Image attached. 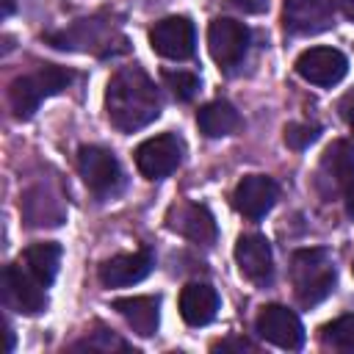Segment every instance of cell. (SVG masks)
Listing matches in <instances>:
<instances>
[{"label": "cell", "mask_w": 354, "mask_h": 354, "mask_svg": "<svg viewBox=\"0 0 354 354\" xmlns=\"http://www.w3.org/2000/svg\"><path fill=\"white\" fill-rule=\"evenodd\" d=\"M105 113L122 133H136L160 116V94L141 66H122L108 80Z\"/></svg>", "instance_id": "1"}, {"label": "cell", "mask_w": 354, "mask_h": 354, "mask_svg": "<svg viewBox=\"0 0 354 354\" xmlns=\"http://www.w3.org/2000/svg\"><path fill=\"white\" fill-rule=\"evenodd\" d=\"M335 263L326 249H299L290 260V282L301 307L324 301L335 288Z\"/></svg>", "instance_id": "2"}, {"label": "cell", "mask_w": 354, "mask_h": 354, "mask_svg": "<svg viewBox=\"0 0 354 354\" xmlns=\"http://www.w3.org/2000/svg\"><path fill=\"white\" fill-rule=\"evenodd\" d=\"M72 83V72L64 69V66H55V64H47L30 75H22L17 77L11 86H8V102L14 108V113L19 119H28L36 113V108L41 105V100L47 97H55L61 94L64 88H69Z\"/></svg>", "instance_id": "3"}, {"label": "cell", "mask_w": 354, "mask_h": 354, "mask_svg": "<svg viewBox=\"0 0 354 354\" xmlns=\"http://www.w3.org/2000/svg\"><path fill=\"white\" fill-rule=\"evenodd\" d=\"M77 169H80L83 183L100 199H113L124 188V171H122L119 160L108 149H102V147H91V144L88 147H80V152H77Z\"/></svg>", "instance_id": "4"}, {"label": "cell", "mask_w": 354, "mask_h": 354, "mask_svg": "<svg viewBox=\"0 0 354 354\" xmlns=\"http://www.w3.org/2000/svg\"><path fill=\"white\" fill-rule=\"evenodd\" d=\"M354 185V147L348 141H332L315 169V188L324 199L343 196Z\"/></svg>", "instance_id": "5"}, {"label": "cell", "mask_w": 354, "mask_h": 354, "mask_svg": "<svg viewBox=\"0 0 354 354\" xmlns=\"http://www.w3.org/2000/svg\"><path fill=\"white\" fill-rule=\"evenodd\" d=\"M207 47H210L213 61L224 72H232L246 58V50H249V28L243 22H238V19L218 17L207 28Z\"/></svg>", "instance_id": "6"}, {"label": "cell", "mask_w": 354, "mask_h": 354, "mask_svg": "<svg viewBox=\"0 0 354 354\" xmlns=\"http://www.w3.org/2000/svg\"><path fill=\"white\" fill-rule=\"evenodd\" d=\"M47 285H41L22 263H11L3 271V299L8 307L25 315H39L47 307Z\"/></svg>", "instance_id": "7"}, {"label": "cell", "mask_w": 354, "mask_h": 354, "mask_svg": "<svg viewBox=\"0 0 354 354\" xmlns=\"http://www.w3.org/2000/svg\"><path fill=\"white\" fill-rule=\"evenodd\" d=\"M254 329L263 340H268L279 348L299 351L304 346V326H301L299 315L282 304H266L254 318Z\"/></svg>", "instance_id": "8"}, {"label": "cell", "mask_w": 354, "mask_h": 354, "mask_svg": "<svg viewBox=\"0 0 354 354\" xmlns=\"http://www.w3.org/2000/svg\"><path fill=\"white\" fill-rule=\"evenodd\" d=\"M183 160V141L171 133L147 138L136 149V166L147 180H163L169 177Z\"/></svg>", "instance_id": "9"}, {"label": "cell", "mask_w": 354, "mask_h": 354, "mask_svg": "<svg viewBox=\"0 0 354 354\" xmlns=\"http://www.w3.org/2000/svg\"><path fill=\"white\" fill-rule=\"evenodd\" d=\"M149 41L158 55L171 61H185L196 50V30L188 17H166L155 22V28L149 30Z\"/></svg>", "instance_id": "10"}, {"label": "cell", "mask_w": 354, "mask_h": 354, "mask_svg": "<svg viewBox=\"0 0 354 354\" xmlns=\"http://www.w3.org/2000/svg\"><path fill=\"white\" fill-rule=\"evenodd\" d=\"M282 22L293 36H315L332 28L335 6L332 0H285Z\"/></svg>", "instance_id": "11"}, {"label": "cell", "mask_w": 354, "mask_h": 354, "mask_svg": "<svg viewBox=\"0 0 354 354\" xmlns=\"http://www.w3.org/2000/svg\"><path fill=\"white\" fill-rule=\"evenodd\" d=\"M296 72L313 86H335L348 72V58L335 47H310L296 58Z\"/></svg>", "instance_id": "12"}, {"label": "cell", "mask_w": 354, "mask_h": 354, "mask_svg": "<svg viewBox=\"0 0 354 354\" xmlns=\"http://www.w3.org/2000/svg\"><path fill=\"white\" fill-rule=\"evenodd\" d=\"M277 196H279V188L271 177L266 174H246L235 191H232V205L241 216L257 221L263 218L274 205H277Z\"/></svg>", "instance_id": "13"}, {"label": "cell", "mask_w": 354, "mask_h": 354, "mask_svg": "<svg viewBox=\"0 0 354 354\" xmlns=\"http://www.w3.org/2000/svg\"><path fill=\"white\" fill-rule=\"evenodd\" d=\"M235 263L241 268V274L254 282V285H268L274 277V257H271V243L257 235H241L235 243Z\"/></svg>", "instance_id": "14"}, {"label": "cell", "mask_w": 354, "mask_h": 354, "mask_svg": "<svg viewBox=\"0 0 354 354\" xmlns=\"http://www.w3.org/2000/svg\"><path fill=\"white\" fill-rule=\"evenodd\" d=\"M152 268H155V254H152L149 249L116 254V257H111V260H105V263L100 266V282H102L105 288L136 285V282H141Z\"/></svg>", "instance_id": "15"}, {"label": "cell", "mask_w": 354, "mask_h": 354, "mask_svg": "<svg viewBox=\"0 0 354 354\" xmlns=\"http://www.w3.org/2000/svg\"><path fill=\"white\" fill-rule=\"evenodd\" d=\"M169 227L177 230L180 235H185L188 241L194 243H205L210 246L218 235L216 230V218L210 216V210L205 205H194V202H185V205H177L171 213H169Z\"/></svg>", "instance_id": "16"}, {"label": "cell", "mask_w": 354, "mask_h": 354, "mask_svg": "<svg viewBox=\"0 0 354 354\" xmlns=\"http://www.w3.org/2000/svg\"><path fill=\"white\" fill-rule=\"evenodd\" d=\"M218 313V293L207 282H191L180 293V315L188 326H207Z\"/></svg>", "instance_id": "17"}, {"label": "cell", "mask_w": 354, "mask_h": 354, "mask_svg": "<svg viewBox=\"0 0 354 354\" xmlns=\"http://www.w3.org/2000/svg\"><path fill=\"white\" fill-rule=\"evenodd\" d=\"M160 299L158 296H127V299H116L113 301V310L127 321V326L141 335V337H149L155 335L158 329V321H160Z\"/></svg>", "instance_id": "18"}, {"label": "cell", "mask_w": 354, "mask_h": 354, "mask_svg": "<svg viewBox=\"0 0 354 354\" xmlns=\"http://www.w3.org/2000/svg\"><path fill=\"white\" fill-rule=\"evenodd\" d=\"M196 124L207 138H221V136H230L241 127V113L230 102L216 100V102H207L199 108Z\"/></svg>", "instance_id": "19"}, {"label": "cell", "mask_w": 354, "mask_h": 354, "mask_svg": "<svg viewBox=\"0 0 354 354\" xmlns=\"http://www.w3.org/2000/svg\"><path fill=\"white\" fill-rule=\"evenodd\" d=\"M108 33V25L100 19H77L69 30L61 33H50L47 41H53V47L58 50H88L94 44H100Z\"/></svg>", "instance_id": "20"}, {"label": "cell", "mask_w": 354, "mask_h": 354, "mask_svg": "<svg viewBox=\"0 0 354 354\" xmlns=\"http://www.w3.org/2000/svg\"><path fill=\"white\" fill-rule=\"evenodd\" d=\"M19 263L41 282V285H53L55 274H58V266H61V246L58 243H33L22 252Z\"/></svg>", "instance_id": "21"}, {"label": "cell", "mask_w": 354, "mask_h": 354, "mask_svg": "<svg viewBox=\"0 0 354 354\" xmlns=\"http://www.w3.org/2000/svg\"><path fill=\"white\" fill-rule=\"evenodd\" d=\"M321 340L337 351H354V315H340L321 329Z\"/></svg>", "instance_id": "22"}, {"label": "cell", "mask_w": 354, "mask_h": 354, "mask_svg": "<svg viewBox=\"0 0 354 354\" xmlns=\"http://www.w3.org/2000/svg\"><path fill=\"white\" fill-rule=\"evenodd\" d=\"M163 83H166L169 91H171L177 100H183V102L194 100L196 91H199V77H196L194 72H185V69H163Z\"/></svg>", "instance_id": "23"}, {"label": "cell", "mask_w": 354, "mask_h": 354, "mask_svg": "<svg viewBox=\"0 0 354 354\" xmlns=\"http://www.w3.org/2000/svg\"><path fill=\"white\" fill-rule=\"evenodd\" d=\"M318 133H321V127L318 124H310V122H290L288 127H285V144L290 147V149H307L315 138H318Z\"/></svg>", "instance_id": "24"}, {"label": "cell", "mask_w": 354, "mask_h": 354, "mask_svg": "<svg viewBox=\"0 0 354 354\" xmlns=\"http://www.w3.org/2000/svg\"><path fill=\"white\" fill-rule=\"evenodd\" d=\"M235 8H241L243 14H260L266 11V0H232Z\"/></svg>", "instance_id": "25"}, {"label": "cell", "mask_w": 354, "mask_h": 354, "mask_svg": "<svg viewBox=\"0 0 354 354\" xmlns=\"http://www.w3.org/2000/svg\"><path fill=\"white\" fill-rule=\"evenodd\" d=\"M213 348L216 351L218 348H252V343H246V340H227V343H216Z\"/></svg>", "instance_id": "26"}, {"label": "cell", "mask_w": 354, "mask_h": 354, "mask_svg": "<svg viewBox=\"0 0 354 354\" xmlns=\"http://www.w3.org/2000/svg\"><path fill=\"white\" fill-rule=\"evenodd\" d=\"M343 199H346V213L354 218V185H351V188L343 194Z\"/></svg>", "instance_id": "27"}, {"label": "cell", "mask_w": 354, "mask_h": 354, "mask_svg": "<svg viewBox=\"0 0 354 354\" xmlns=\"http://www.w3.org/2000/svg\"><path fill=\"white\" fill-rule=\"evenodd\" d=\"M337 6H340V11L354 22V0H337Z\"/></svg>", "instance_id": "28"}, {"label": "cell", "mask_w": 354, "mask_h": 354, "mask_svg": "<svg viewBox=\"0 0 354 354\" xmlns=\"http://www.w3.org/2000/svg\"><path fill=\"white\" fill-rule=\"evenodd\" d=\"M346 119H348V127H351V133H354V105L346 111Z\"/></svg>", "instance_id": "29"}, {"label": "cell", "mask_w": 354, "mask_h": 354, "mask_svg": "<svg viewBox=\"0 0 354 354\" xmlns=\"http://www.w3.org/2000/svg\"><path fill=\"white\" fill-rule=\"evenodd\" d=\"M3 6H6V8H3V14L8 17V14H11V8H14V6H11V0H3Z\"/></svg>", "instance_id": "30"}]
</instances>
